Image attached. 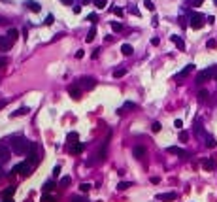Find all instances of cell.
I'll use <instances>...</instances> for the list:
<instances>
[{
    "mask_svg": "<svg viewBox=\"0 0 217 202\" xmlns=\"http://www.w3.org/2000/svg\"><path fill=\"white\" fill-rule=\"evenodd\" d=\"M30 144H32L30 140L23 138V136H17V138H13V140H11V151H13V153H17V155H25V153L29 151Z\"/></svg>",
    "mask_w": 217,
    "mask_h": 202,
    "instance_id": "1",
    "label": "cell"
},
{
    "mask_svg": "<svg viewBox=\"0 0 217 202\" xmlns=\"http://www.w3.org/2000/svg\"><path fill=\"white\" fill-rule=\"evenodd\" d=\"M30 170H32V164H30L29 161H25V163H19V164H15V166L11 168V176H15V174L29 176V174H30Z\"/></svg>",
    "mask_w": 217,
    "mask_h": 202,
    "instance_id": "2",
    "label": "cell"
},
{
    "mask_svg": "<svg viewBox=\"0 0 217 202\" xmlns=\"http://www.w3.org/2000/svg\"><path fill=\"white\" fill-rule=\"evenodd\" d=\"M215 70H217V66H210V68H206V70L198 72V76H197V83L200 85V83H204L206 79H211V78H215Z\"/></svg>",
    "mask_w": 217,
    "mask_h": 202,
    "instance_id": "3",
    "label": "cell"
},
{
    "mask_svg": "<svg viewBox=\"0 0 217 202\" xmlns=\"http://www.w3.org/2000/svg\"><path fill=\"white\" fill-rule=\"evenodd\" d=\"M204 15H200V13H192L191 15V19H189V27L191 29H195V30H198V29H202L204 27Z\"/></svg>",
    "mask_w": 217,
    "mask_h": 202,
    "instance_id": "4",
    "label": "cell"
},
{
    "mask_svg": "<svg viewBox=\"0 0 217 202\" xmlns=\"http://www.w3.org/2000/svg\"><path fill=\"white\" fill-rule=\"evenodd\" d=\"M27 161L30 163V164H36L38 161H40V155H38V146L32 142L30 144V147H29V151H27Z\"/></svg>",
    "mask_w": 217,
    "mask_h": 202,
    "instance_id": "5",
    "label": "cell"
},
{
    "mask_svg": "<svg viewBox=\"0 0 217 202\" xmlns=\"http://www.w3.org/2000/svg\"><path fill=\"white\" fill-rule=\"evenodd\" d=\"M68 95H70V97H74V98L78 100V98L81 97V85H79V83L70 85V87H68Z\"/></svg>",
    "mask_w": 217,
    "mask_h": 202,
    "instance_id": "6",
    "label": "cell"
},
{
    "mask_svg": "<svg viewBox=\"0 0 217 202\" xmlns=\"http://www.w3.org/2000/svg\"><path fill=\"white\" fill-rule=\"evenodd\" d=\"M166 151L170 153V155H178V157H187V155H189L185 149H181V147H178V146H170V147H166Z\"/></svg>",
    "mask_w": 217,
    "mask_h": 202,
    "instance_id": "7",
    "label": "cell"
},
{
    "mask_svg": "<svg viewBox=\"0 0 217 202\" xmlns=\"http://www.w3.org/2000/svg\"><path fill=\"white\" fill-rule=\"evenodd\" d=\"M79 85H81V89H93L94 85H96V81H94V78H81L79 79Z\"/></svg>",
    "mask_w": 217,
    "mask_h": 202,
    "instance_id": "8",
    "label": "cell"
},
{
    "mask_svg": "<svg viewBox=\"0 0 217 202\" xmlns=\"http://www.w3.org/2000/svg\"><path fill=\"white\" fill-rule=\"evenodd\" d=\"M192 70H195V64H187L181 72H178V74H176V79H183V78H187Z\"/></svg>",
    "mask_w": 217,
    "mask_h": 202,
    "instance_id": "9",
    "label": "cell"
},
{
    "mask_svg": "<svg viewBox=\"0 0 217 202\" xmlns=\"http://www.w3.org/2000/svg\"><path fill=\"white\" fill-rule=\"evenodd\" d=\"M11 40L8 38V36H0V51H8L10 47H11Z\"/></svg>",
    "mask_w": 217,
    "mask_h": 202,
    "instance_id": "10",
    "label": "cell"
},
{
    "mask_svg": "<svg viewBox=\"0 0 217 202\" xmlns=\"http://www.w3.org/2000/svg\"><path fill=\"white\" fill-rule=\"evenodd\" d=\"M8 159H10V149L4 147V146H0V164L8 163Z\"/></svg>",
    "mask_w": 217,
    "mask_h": 202,
    "instance_id": "11",
    "label": "cell"
},
{
    "mask_svg": "<svg viewBox=\"0 0 217 202\" xmlns=\"http://www.w3.org/2000/svg\"><path fill=\"white\" fill-rule=\"evenodd\" d=\"M146 147H142V146H136V147H132V155L136 157V159H143L146 157Z\"/></svg>",
    "mask_w": 217,
    "mask_h": 202,
    "instance_id": "12",
    "label": "cell"
},
{
    "mask_svg": "<svg viewBox=\"0 0 217 202\" xmlns=\"http://www.w3.org/2000/svg\"><path fill=\"white\" fill-rule=\"evenodd\" d=\"M25 6H27L30 11H34V13H38V11L42 10V6L36 2V0H27V2H25Z\"/></svg>",
    "mask_w": 217,
    "mask_h": 202,
    "instance_id": "13",
    "label": "cell"
},
{
    "mask_svg": "<svg viewBox=\"0 0 217 202\" xmlns=\"http://www.w3.org/2000/svg\"><path fill=\"white\" fill-rule=\"evenodd\" d=\"M157 198L159 200H176L178 195L176 193H162V195H157Z\"/></svg>",
    "mask_w": 217,
    "mask_h": 202,
    "instance_id": "14",
    "label": "cell"
},
{
    "mask_svg": "<svg viewBox=\"0 0 217 202\" xmlns=\"http://www.w3.org/2000/svg\"><path fill=\"white\" fill-rule=\"evenodd\" d=\"M170 40H172V42L176 43V46H178V49H181V51L185 49V42H183L179 36H170Z\"/></svg>",
    "mask_w": 217,
    "mask_h": 202,
    "instance_id": "15",
    "label": "cell"
},
{
    "mask_svg": "<svg viewBox=\"0 0 217 202\" xmlns=\"http://www.w3.org/2000/svg\"><path fill=\"white\" fill-rule=\"evenodd\" d=\"M121 51H123V55H127V57L134 53V49H132L130 43H123V46H121Z\"/></svg>",
    "mask_w": 217,
    "mask_h": 202,
    "instance_id": "16",
    "label": "cell"
},
{
    "mask_svg": "<svg viewBox=\"0 0 217 202\" xmlns=\"http://www.w3.org/2000/svg\"><path fill=\"white\" fill-rule=\"evenodd\" d=\"M83 149H85V144H81V142H76V144H74V147H72V153L79 155V153H81Z\"/></svg>",
    "mask_w": 217,
    "mask_h": 202,
    "instance_id": "17",
    "label": "cell"
},
{
    "mask_svg": "<svg viewBox=\"0 0 217 202\" xmlns=\"http://www.w3.org/2000/svg\"><path fill=\"white\" fill-rule=\"evenodd\" d=\"M29 111H30L29 108H25V106H23V108H19L17 111H13V114H11V117H17V115H27Z\"/></svg>",
    "mask_w": 217,
    "mask_h": 202,
    "instance_id": "18",
    "label": "cell"
},
{
    "mask_svg": "<svg viewBox=\"0 0 217 202\" xmlns=\"http://www.w3.org/2000/svg\"><path fill=\"white\" fill-rule=\"evenodd\" d=\"M94 36H96V27L93 25V27L89 29V34L85 36V40H87V42H93V40H94Z\"/></svg>",
    "mask_w": 217,
    "mask_h": 202,
    "instance_id": "19",
    "label": "cell"
},
{
    "mask_svg": "<svg viewBox=\"0 0 217 202\" xmlns=\"http://www.w3.org/2000/svg\"><path fill=\"white\" fill-rule=\"evenodd\" d=\"M202 168H204V170H213V168H215V163L210 161V159H206V161H202Z\"/></svg>",
    "mask_w": 217,
    "mask_h": 202,
    "instance_id": "20",
    "label": "cell"
},
{
    "mask_svg": "<svg viewBox=\"0 0 217 202\" xmlns=\"http://www.w3.org/2000/svg\"><path fill=\"white\" fill-rule=\"evenodd\" d=\"M204 142H206V147H215V146H217L215 138H213V136H210V134L206 136V140H204Z\"/></svg>",
    "mask_w": 217,
    "mask_h": 202,
    "instance_id": "21",
    "label": "cell"
},
{
    "mask_svg": "<svg viewBox=\"0 0 217 202\" xmlns=\"http://www.w3.org/2000/svg\"><path fill=\"white\" fill-rule=\"evenodd\" d=\"M17 36H19V30H17V29H10V30H8V38H10L11 42H15Z\"/></svg>",
    "mask_w": 217,
    "mask_h": 202,
    "instance_id": "22",
    "label": "cell"
},
{
    "mask_svg": "<svg viewBox=\"0 0 217 202\" xmlns=\"http://www.w3.org/2000/svg\"><path fill=\"white\" fill-rule=\"evenodd\" d=\"M134 108H136V104H134V102H125V106H123L121 110H117V111L121 114V111H125V110H134Z\"/></svg>",
    "mask_w": 217,
    "mask_h": 202,
    "instance_id": "23",
    "label": "cell"
},
{
    "mask_svg": "<svg viewBox=\"0 0 217 202\" xmlns=\"http://www.w3.org/2000/svg\"><path fill=\"white\" fill-rule=\"evenodd\" d=\"M208 97H210V93H208V91H204V89L198 93V100H200V102H206V100H208Z\"/></svg>",
    "mask_w": 217,
    "mask_h": 202,
    "instance_id": "24",
    "label": "cell"
},
{
    "mask_svg": "<svg viewBox=\"0 0 217 202\" xmlns=\"http://www.w3.org/2000/svg\"><path fill=\"white\" fill-rule=\"evenodd\" d=\"M125 74H127L125 68H117V70H113V78H123Z\"/></svg>",
    "mask_w": 217,
    "mask_h": 202,
    "instance_id": "25",
    "label": "cell"
},
{
    "mask_svg": "<svg viewBox=\"0 0 217 202\" xmlns=\"http://www.w3.org/2000/svg\"><path fill=\"white\" fill-rule=\"evenodd\" d=\"M130 187V183L129 182H121V183H117V191H127Z\"/></svg>",
    "mask_w": 217,
    "mask_h": 202,
    "instance_id": "26",
    "label": "cell"
},
{
    "mask_svg": "<svg viewBox=\"0 0 217 202\" xmlns=\"http://www.w3.org/2000/svg\"><path fill=\"white\" fill-rule=\"evenodd\" d=\"M187 4H189V6L198 8V6H202V4H204V0H187Z\"/></svg>",
    "mask_w": 217,
    "mask_h": 202,
    "instance_id": "27",
    "label": "cell"
},
{
    "mask_svg": "<svg viewBox=\"0 0 217 202\" xmlns=\"http://www.w3.org/2000/svg\"><path fill=\"white\" fill-rule=\"evenodd\" d=\"M42 202H55L53 195H42Z\"/></svg>",
    "mask_w": 217,
    "mask_h": 202,
    "instance_id": "28",
    "label": "cell"
},
{
    "mask_svg": "<svg viewBox=\"0 0 217 202\" xmlns=\"http://www.w3.org/2000/svg\"><path fill=\"white\" fill-rule=\"evenodd\" d=\"M70 182H72V177H70V176H64V177L61 179V185L66 187V185H70Z\"/></svg>",
    "mask_w": 217,
    "mask_h": 202,
    "instance_id": "29",
    "label": "cell"
},
{
    "mask_svg": "<svg viewBox=\"0 0 217 202\" xmlns=\"http://www.w3.org/2000/svg\"><path fill=\"white\" fill-rule=\"evenodd\" d=\"M13 193H15V187H13V185H10V187L4 191V196H13Z\"/></svg>",
    "mask_w": 217,
    "mask_h": 202,
    "instance_id": "30",
    "label": "cell"
},
{
    "mask_svg": "<svg viewBox=\"0 0 217 202\" xmlns=\"http://www.w3.org/2000/svg\"><path fill=\"white\" fill-rule=\"evenodd\" d=\"M106 2H108V0H94V6L98 8V10H102V8L106 6Z\"/></svg>",
    "mask_w": 217,
    "mask_h": 202,
    "instance_id": "31",
    "label": "cell"
},
{
    "mask_svg": "<svg viewBox=\"0 0 217 202\" xmlns=\"http://www.w3.org/2000/svg\"><path fill=\"white\" fill-rule=\"evenodd\" d=\"M143 6H146L149 11H155V4L151 2V0H146V2H143Z\"/></svg>",
    "mask_w": 217,
    "mask_h": 202,
    "instance_id": "32",
    "label": "cell"
},
{
    "mask_svg": "<svg viewBox=\"0 0 217 202\" xmlns=\"http://www.w3.org/2000/svg\"><path fill=\"white\" fill-rule=\"evenodd\" d=\"M129 11H130L132 15H136V17H140V10H138L136 6H129Z\"/></svg>",
    "mask_w": 217,
    "mask_h": 202,
    "instance_id": "33",
    "label": "cell"
},
{
    "mask_svg": "<svg viewBox=\"0 0 217 202\" xmlns=\"http://www.w3.org/2000/svg\"><path fill=\"white\" fill-rule=\"evenodd\" d=\"M89 189H91V183H81L79 185V191L81 193H89Z\"/></svg>",
    "mask_w": 217,
    "mask_h": 202,
    "instance_id": "34",
    "label": "cell"
},
{
    "mask_svg": "<svg viewBox=\"0 0 217 202\" xmlns=\"http://www.w3.org/2000/svg\"><path fill=\"white\" fill-rule=\"evenodd\" d=\"M111 29L119 32V30H121V29H123V25H121V23H117V21H113V23H111Z\"/></svg>",
    "mask_w": 217,
    "mask_h": 202,
    "instance_id": "35",
    "label": "cell"
},
{
    "mask_svg": "<svg viewBox=\"0 0 217 202\" xmlns=\"http://www.w3.org/2000/svg\"><path fill=\"white\" fill-rule=\"evenodd\" d=\"M8 62H10V59H8V57H0V68H4Z\"/></svg>",
    "mask_w": 217,
    "mask_h": 202,
    "instance_id": "36",
    "label": "cell"
},
{
    "mask_svg": "<svg viewBox=\"0 0 217 202\" xmlns=\"http://www.w3.org/2000/svg\"><path fill=\"white\" fill-rule=\"evenodd\" d=\"M87 19L91 21V23H96V21H98V17H96V13H89V15H87Z\"/></svg>",
    "mask_w": 217,
    "mask_h": 202,
    "instance_id": "37",
    "label": "cell"
},
{
    "mask_svg": "<svg viewBox=\"0 0 217 202\" xmlns=\"http://www.w3.org/2000/svg\"><path fill=\"white\" fill-rule=\"evenodd\" d=\"M53 21H55V17H53V15H47L43 23H45V25H53Z\"/></svg>",
    "mask_w": 217,
    "mask_h": 202,
    "instance_id": "38",
    "label": "cell"
},
{
    "mask_svg": "<svg viewBox=\"0 0 217 202\" xmlns=\"http://www.w3.org/2000/svg\"><path fill=\"white\" fill-rule=\"evenodd\" d=\"M206 46H208L210 49H213V47L217 46V42H215V40H208V42H206Z\"/></svg>",
    "mask_w": 217,
    "mask_h": 202,
    "instance_id": "39",
    "label": "cell"
},
{
    "mask_svg": "<svg viewBox=\"0 0 217 202\" xmlns=\"http://www.w3.org/2000/svg\"><path fill=\"white\" fill-rule=\"evenodd\" d=\"M187 138H189V134H187L185 130H181V132H179V140H181V142H185Z\"/></svg>",
    "mask_w": 217,
    "mask_h": 202,
    "instance_id": "40",
    "label": "cell"
},
{
    "mask_svg": "<svg viewBox=\"0 0 217 202\" xmlns=\"http://www.w3.org/2000/svg\"><path fill=\"white\" fill-rule=\"evenodd\" d=\"M174 127H176V128H181V127H183V121H181V119H176V121H174Z\"/></svg>",
    "mask_w": 217,
    "mask_h": 202,
    "instance_id": "41",
    "label": "cell"
},
{
    "mask_svg": "<svg viewBox=\"0 0 217 202\" xmlns=\"http://www.w3.org/2000/svg\"><path fill=\"white\" fill-rule=\"evenodd\" d=\"M151 128H153V132H159V130H160V123H157V121H155Z\"/></svg>",
    "mask_w": 217,
    "mask_h": 202,
    "instance_id": "42",
    "label": "cell"
},
{
    "mask_svg": "<svg viewBox=\"0 0 217 202\" xmlns=\"http://www.w3.org/2000/svg\"><path fill=\"white\" fill-rule=\"evenodd\" d=\"M111 11H113L115 15H123V10H121V8H111Z\"/></svg>",
    "mask_w": 217,
    "mask_h": 202,
    "instance_id": "43",
    "label": "cell"
},
{
    "mask_svg": "<svg viewBox=\"0 0 217 202\" xmlns=\"http://www.w3.org/2000/svg\"><path fill=\"white\" fill-rule=\"evenodd\" d=\"M83 55H85L83 49H78V51H76V59H83Z\"/></svg>",
    "mask_w": 217,
    "mask_h": 202,
    "instance_id": "44",
    "label": "cell"
},
{
    "mask_svg": "<svg viewBox=\"0 0 217 202\" xmlns=\"http://www.w3.org/2000/svg\"><path fill=\"white\" fill-rule=\"evenodd\" d=\"M59 174H61V166H59V164H57V166H55V168H53V176H55V177H57V176H59Z\"/></svg>",
    "mask_w": 217,
    "mask_h": 202,
    "instance_id": "45",
    "label": "cell"
},
{
    "mask_svg": "<svg viewBox=\"0 0 217 202\" xmlns=\"http://www.w3.org/2000/svg\"><path fill=\"white\" fill-rule=\"evenodd\" d=\"M51 187H53V182H47V183L43 185V191H49Z\"/></svg>",
    "mask_w": 217,
    "mask_h": 202,
    "instance_id": "46",
    "label": "cell"
},
{
    "mask_svg": "<svg viewBox=\"0 0 217 202\" xmlns=\"http://www.w3.org/2000/svg\"><path fill=\"white\" fill-rule=\"evenodd\" d=\"M68 140H78V134L76 132H70L68 134Z\"/></svg>",
    "mask_w": 217,
    "mask_h": 202,
    "instance_id": "47",
    "label": "cell"
},
{
    "mask_svg": "<svg viewBox=\"0 0 217 202\" xmlns=\"http://www.w3.org/2000/svg\"><path fill=\"white\" fill-rule=\"evenodd\" d=\"M72 202H87L85 198H79V196H74V198H72Z\"/></svg>",
    "mask_w": 217,
    "mask_h": 202,
    "instance_id": "48",
    "label": "cell"
},
{
    "mask_svg": "<svg viewBox=\"0 0 217 202\" xmlns=\"http://www.w3.org/2000/svg\"><path fill=\"white\" fill-rule=\"evenodd\" d=\"M61 2L66 4V6H72V4H74V0H61Z\"/></svg>",
    "mask_w": 217,
    "mask_h": 202,
    "instance_id": "49",
    "label": "cell"
},
{
    "mask_svg": "<svg viewBox=\"0 0 217 202\" xmlns=\"http://www.w3.org/2000/svg\"><path fill=\"white\" fill-rule=\"evenodd\" d=\"M208 23H210V25H213V23H215V17H213V15H210V17H208Z\"/></svg>",
    "mask_w": 217,
    "mask_h": 202,
    "instance_id": "50",
    "label": "cell"
},
{
    "mask_svg": "<svg viewBox=\"0 0 217 202\" xmlns=\"http://www.w3.org/2000/svg\"><path fill=\"white\" fill-rule=\"evenodd\" d=\"M151 43H153V46H159L160 40H159V38H153V40H151Z\"/></svg>",
    "mask_w": 217,
    "mask_h": 202,
    "instance_id": "51",
    "label": "cell"
},
{
    "mask_svg": "<svg viewBox=\"0 0 217 202\" xmlns=\"http://www.w3.org/2000/svg\"><path fill=\"white\" fill-rule=\"evenodd\" d=\"M4 202H15L13 198H10V196H4Z\"/></svg>",
    "mask_w": 217,
    "mask_h": 202,
    "instance_id": "52",
    "label": "cell"
},
{
    "mask_svg": "<svg viewBox=\"0 0 217 202\" xmlns=\"http://www.w3.org/2000/svg\"><path fill=\"white\" fill-rule=\"evenodd\" d=\"M6 106V100H0V108H4Z\"/></svg>",
    "mask_w": 217,
    "mask_h": 202,
    "instance_id": "53",
    "label": "cell"
},
{
    "mask_svg": "<svg viewBox=\"0 0 217 202\" xmlns=\"http://www.w3.org/2000/svg\"><path fill=\"white\" fill-rule=\"evenodd\" d=\"M0 177H2V164H0Z\"/></svg>",
    "mask_w": 217,
    "mask_h": 202,
    "instance_id": "54",
    "label": "cell"
},
{
    "mask_svg": "<svg viewBox=\"0 0 217 202\" xmlns=\"http://www.w3.org/2000/svg\"><path fill=\"white\" fill-rule=\"evenodd\" d=\"M89 2H91V0H83V4H89Z\"/></svg>",
    "mask_w": 217,
    "mask_h": 202,
    "instance_id": "55",
    "label": "cell"
},
{
    "mask_svg": "<svg viewBox=\"0 0 217 202\" xmlns=\"http://www.w3.org/2000/svg\"><path fill=\"white\" fill-rule=\"evenodd\" d=\"M213 2H215V6H217V0H213Z\"/></svg>",
    "mask_w": 217,
    "mask_h": 202,
    "instance_id": "56",
    "label": "cell"
}]
</instances>
